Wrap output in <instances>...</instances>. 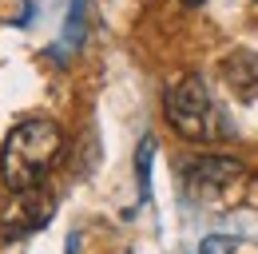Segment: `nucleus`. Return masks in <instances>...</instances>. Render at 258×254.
Instances as JSON below:
<instances>
[{
    "label": "nucleus",
    "instance_id": "nucleus-1",
    "mask_svg": "<svg viewBox=\"0 0 258 254\" xmlns=\"http://www.w3.org/2000/svg\"><path fill=\"white\" fill-rule=\"evenodd\" d=\"M64 151V135L52 119H24L8 131L0 147V179L12 190H32Z\"/></svg>",
    "mask_w": 258,
    "mask_h": 254
},
{
    "label": "nucleus",
    "instance_id": "nucleus-2",
    "mask_svg": "<svg viewBox=\"0 0 258 254\" xmlns=\"http://www.w3.org/2000/svg\"><path fill=\"white\" fill-rule=\"evenodd\" d=\"M167 123L191 143H215L223 135V111L199 76H183L167 92Z\"/></svg>",
    "mask_w": 258,
    "mask_h": 254
},
{
    "label": "nucleus",
    "instance_id": "nucleus-3",
    "mask_svg": "<svg viewBox=\"0 0 258 254\" xmlns=\"http://www.w3.org/2000/svg\"><path fill=\"white\" fill-rule=\"evenodd\" d=\"M52 215V195L48 190H16L12 195V203L0 211V238H24V234H32L36 226H44Z\"/></svg>",
    "mask_w": 258,
    "mask_h": 254
},
{
    "label": "nucleus",
    "instance_id": "nucleus-4",
    "mask_svg": "<svg viewBox=\"0 0 258 254\" xmlns=\"http://www.w3.org/2000/svg\"><path fill=\"white\" fill-rule=\"evenodd\" d=\"M238 179H242V163L226 155H203L187 163V171H183V183L191 195H215V190L234 187Z\"/></svg>",
    "mask_w": 258,
    "mask_h": 254
},
{
    "label": "nucleus",
    "instance_id": "nucleus-5",
    "mask_svg": "<svg viewBox=\"0 0 258 254\" xmlns=\"http://www.w3.org/2000/svg\"><path fill=\"white\" fill-rule=\"evenodd\" d=\"M223 76L234 92H242V99L258 95V56L254 52H230L223 64Z\"/></svg>",
    "mask_w": 258,
    "mask_h": 254
},
{
    "label": "nucleus",
    "instance_id": "nucleus-6",
    "mask_svg": "<svg viewBox=\"0 0 258 254\" xmlns=\"http://www.w3.org/2000/svg\"><path fill=\"white\" fill-rule=\"evenodd\" d=\"M234 250H238V242L230 234H211L199 242V254H234Z\"/></svg>",
    "mask_w": 258,
    "mask_h": 254
},
{
    "label": "nucleus",
    "instance_id": "nucleus-7",
    "mask_svg": "<svg viewBox=\"0 0 258 254\" xmlns=\"http://www.w3.org/2000/svg\"><path fill=\"white\" fill-rule=\"evenodd\" d=\"M151 151H155V139H143V147H139V187H143V195L151 183Z\"/></svg>",
    "mask_w": 258,
    "mask_h": 254
},
{
    "label": "nucleus",
    "instance_id": "nucleus-8",
    "mask_svg": "<svg viewBox=\"0 0 258 254\" xmlns=\"http://www.w3.org/2000/svg\"><path fill=\"white\" fill-rule=\"evenodd\" d=\"M183 4H203V0H183Z\"/></svg>",
    "mask_w": 258,
    "mask_h": 254
}]
</instances>
